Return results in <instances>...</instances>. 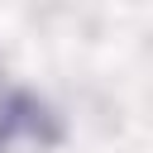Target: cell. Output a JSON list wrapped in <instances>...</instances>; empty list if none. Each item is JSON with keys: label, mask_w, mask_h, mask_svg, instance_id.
Returning a JSON list of instances; mask_svg holds the SVG:
<instances>
[{"label": "cell", "mask_w": 153, "mask_h": 153, "mask_svg": "<svg viewBox=\"0 0 153 153\" xmlns=\"http://www.w3.org/2000/svg\"><path fill=\"white\" fill-rule=\"evenodd\" d=\"M62 139V120L48 100H38L24 86L0 81V153L14 148H53Z\"/></svg>", "instance_id": "1"}]
</instances>
